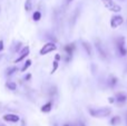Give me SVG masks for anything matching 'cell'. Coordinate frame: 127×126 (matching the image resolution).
<instances>
[{
	"label": "cell",
	"instance_id": "obj_29",
	"mask_svg": "<svg viewBox=\"0 0 127 126\" xmlns=\"http://www.w3.org/2000/svg\"><path fill=\"white\" fill-rule=\"evenodd\" d=\"M74 1V0H66V2H67V4H69V3H71V2Z\"/></svg>",
	"mask_w": 127,
	"mask_h": 126
},
{
	"label": "cell",
	"instance_id": "obj_22",
	"mask_svg": "<svg viewBox=\"0 0 127 126\" xmlns=\"http://www.w3.org/2000/svg\"><path fill=\"white\" fill-rule=\"evenodd\" d=\"M57 94V87L56 86H53L50 88V91H49V95L50 96H54V95H56Z\"/></svg>",
	"mask_w": 127,
	"mask_h": 126
},
{
	"label": "cell",
	"instance_id": "obj_21",
	"mask_svg": "<svg viewBox=\"0 0 127 126\" xmlns=\"http://www.w3.org/2000/svg\"><path fill=\"white\" fill-rule=\"evenodd\" d=\"M41 19V12L40 11H35V12L32 13V20L33 21H39V20Z\"/></svg>",
	"mask_w": 127,
	"mask_h": 126
},
{
	"label": "cell",
	"instance_id": "obj_12",
	"mask_svg": "<svg viewBox=\"0 0 127 126\" xmlns=\"http://www.w3.org/2000/svg\"><path fill=\"white\" fill-rule=\"evenodd\" d=\"M51 109H53V102L49 100V102H47L46 104L42 105L40 111H41V113H49V112H51Z\"/></svg>",
	"mask_w": 127,
	"mask_h": 126
},
{
	"label": "cell",
	"instance_id": "obj_27",
	"mask_svg": "<svg viewBox=\"0 0 127 126\" xmlns=\"http://www.w3.org/2000/svg\"><path fill=\"white\" fill-rule=\"evenodd\" d=\"M4 48V44H3V40L0 39V51H2Z\"/></svg>",
	"mask_w": 127,
	"mask_h": 126
},
{
	"label": "cell",
	"instance_id": "obj_2",
	"mask_svg": "<svg viewBox=\"0 0 127 126\" xmlns=\"http://www.w3.org/2000/svg\"><path fill=\"white\" fill-rule=\"evenodd\" d=\"M94 46H95V48H96L97 53H98L99 57H100L103 60H106V59H107V58H108V53H107V50H106V48H105V46H104V44L101 42V40L98 39V38H95Z\"/></svg>",
	"mask_w": 127,
	"mask_h": 126
},
{
	"label": "cell",
	"instance_id": "obj_14",
	"mask_svg": "<svg viewBox=\"0 0 127 126\" xmlns=\"http://www.w3.org/2000/svg\"><path fill=\"white\" fill-rule=\"evenodd\" d=\"M121 122H122V118H121V116L116 115V116H113V117L110 118V121H109V124L112 125V126H117V125H119V124H121Z\"/></svg>",
	"mask_w": 127,
	"mask_h": 126
},
{
	"label": "cell",
	"instance_id": "obj_5",
	"mask_svg": "<svg viewBox=\"0 0 127 126\" xmlns=\"http://www.w3.org/2000/svg\"><path fill=\"white\" fill-rule=\"evenodd\" d=\"M57 50V45L56 42L54 41H48L44 45V46L40 48L39 50V55L40 56H45V55H48L49 53H53V51Z\"/></svg>",
	"mask_w": 127,
	"mask_h": 126
},
{
	"label": "cell",
	"instance_id": "obj_1",
	"mask_svg": "<svg viewBox=\"0 0 127 126\" xmlns=\"http://www.w3.org/2000/svg\"><path fill=\"white\" fill-rule=\"evenodd\" d=\"M88 113L95 118H105L112 114L110 107H99V108H88Z\"/></svg>",
	"mask_w": 127,
	"mask_h": 126
},
{
	"label": "cell",
	"instance_id": "obj_3",
	"mask_svg": "<svg viewBox=\"0 0 127 126\" xmlns=\"http://www.w3.org/2000/svg\"><path fill=\"white\" fill-rule=\"evenodd\" d=\"M116 48L118 50L119 56L122 57H125L127 56V48H126V39L124 36H119L118 38L116 39Z\"/></svg>",
	"mask_w": 127,
	"mask_h": 126
},
{
	"label": "cell",
	"instance_id": "obj_16",
	"mask_svg": "<svg viewBox=\"0 0 127 126\" xmlns=\"http://www.w3.org/2000/svg\"><path fill=\"white\" fill-rule=\"evenodd\" d=\"M31 64H32V62H31V59H27L26 62L24 63V65H22V67L20 68V71H22V73H25V71H27V69L29 68V67L31 66Z\"/></svg>",
	"mask_w": 127,
	"mask_h": 126
},
{
	"label": "cell",
	"instance_id": "obj_28",
	"mask_svg": "<svg viewBox=\"0 0 127 126\" xmlns=\"http://www.w3.org/2000/svg\"><path fill=\"white\" fill-rule=\"evenodd\" d=\"M108 103H109V104H114L115 103V97H108Z\"/></svg>",
	"mask_w": 127,
	"mask_h": 126
},
{
	"label": "cell",
	"instance_id": "obj_33",
	"mask_svg": "<svg viewBox=\"0 0 127 126\" xmlns=\"http://www.w3.org/2000/svg\"><path fill=\"white\" fill-rule=\"evenodd\" d=\"M126 123H127V117H126Z\"/></svg>",
	"mask_w": 127,
	"mask_h": 126
},
{
	"label": "cell",
	"instance_id": "obj_32",
	"mask_svg": "<svg viewBox=\"0 0 127 126\" xmlns=\"http://www.w3.org/2000/svg\"><path fill=\"white\" fill-rule=\"evenodd\" d=\"M0 126H4V125H2V124H0Z\"/></svg>",
	"mask_w": 127,
	"mask_h": 126
},
{
	"label": "cell",
	"instance_id": "obj_10",
	"mask_svg": "<svg viewBox=\"0 0 127 126\" xmlns=\"http://www.w3.org/2000/svg\"><path fill=\"white\" fill-rule=\"evenodd\" d=\"M64 50H65L66 55L72 56V54H74L75 50H76V42H69V44L65 45V47H64Z\"/></svg>",
	"mask_w": 127,
	"mask_h": 126
},
{
	"label": "cell",
	"instance_id": "obj_23",
	"mask_svg": "<svg viewBox=\"0 0 127 126\" xmlns=\"http://www.w3.org/2000/svg\"><path fill=\"white\" fill-rule=\"evenodd\" d=\"M71 58H72V56H70V55H66V57H65V63H66V64H68V63H70V60H71Z\"/></svg>",
	"mask_w": 127,
	"mask_h": 126
},
{
	"label": "cell",
	"instance_id": "obj_19",
	"mask_svg": "<svg viewBox=\"0 0 127 126\" xmlns=\"http://www.w3.org/2000/svg\"><path fill=\"white\" fill-rule=\"evenodd\" d=\"M29 54H19V56H18L17 58L15 59V64H18V63L22 62V60H25L27 58V56H28Z\"/></svg>",
	"mask_w": 127,
	"mask_h": 126
},
{
	"label": "cell",
	"instance_id": "obj_26",
	"mask_svg": "<svg viewBox=\"0 0 127 126\" xmlns=\"http://www.w3.org/2000/svg\"><path fill=\"white\" fill-rule=\"evenodd\" d=\"M24 79L26 80V82H28V80H30V79H31V74H27V75L24 77Z\"/></svg>",
	"mask_w": 127,
	"mask_h": 126
},
{
	"label": "cell",
	"instance_id": "obj_24",
	"mask_svg": "<svg viewBox=\"0 0 127 126\" xmlns=\"http://www.w3.org/2000/svg\"><path fill=\"white\" fill-rule=\"evenodd\" d=\"M90 68H92V73H93V74H96V71H97V67H96V65H95V64H92Z\"/></svg>",
	"mask_w": 127,
	"mask_h": 126
},
{
	"label": "cell",
	"instance_id": "obj_25",
	"mask_svg": "<svg viewBox=\"0 0 127 126\" xmlns=\"http://www.w3.org/2000/svg\"><path fill=\"white\" fill-rule=\"evenodd\" d=\"M55 60H57V62H60V60H62V55H59V54H56V55H55Z\"/></svg>",
	"mask_w": 127,
	"mask_h": 126
},
{
	"label": "cell",
	"instance_id": "obj_31",
	"mask_svg": "<svg viewBox=\"0 0 127 126\" xmlns=\"http://www.w3.org/2000/svg\"><path fill=\"white\" fill-rule=\"evenodd\" d=\"M64 126H70L69 124H65V125H64Z\"/></svg>",
	"mask_w": 127,
	"mask_h": 126
},
{
	"label": "cell",
	"instance_id": "obj_11",
	"mask_svg": "<svg viewBox=\"0 0 127 126\" xmlns=\"http://www.w3.org/2000/svg\"><path fill=\"white\" fill-rule=\"evenodd\" d=\"M18 70H19V68H18L17 66H10L6 69V71H4V76L10 77V76H12L15 73H17Z\"/></svg>",
	"mask_w": 127,
	"mask_h": 126
},
{
	"label": "cell",
	"instance_id": "obj_4",
	"mask_svg": "<svg viewBox=\"0 0 127 126\" xmlns=\"http://www.w3.org/2000/svg\"><path fill=\"white\" fill-rule=\"evenodd\" d=\"M101 2L104 3V6L107 8V10H109L110 12L114 13H119L122 11V7L118 3L114 1V0H101Z\"/></svg>",
	"mask_w": 127,
	"mask_h": 126
},
{
	"label": "cell",
	"instance_id": "obj_6",
	"mask_svg": "<svg viewBox=\"0 0 127 126\" xmlns=\"http://www.w3.org/2000/svg\"><path fill=\"white\" fill-rule=\"evenodd\" d=\"M124 21H125V19H124L123 16L119 15V13H115V15H113L112 18H110V21H109L110 28L117 29L119 26H122V25L124 24Z\"/></svg>",
	"mask_w": 127,
	"mask_h": 126
},
{
	"label": "cell",
	"instance_id": "obj_20",
	"mask_svg": "<svg viewBox=\"0 0 127 126\" xmlns=\"http://www.w3.org/2000/svg\"><path fill=\"white\" fill-rule=\"evenodd\" d=\"M59 68V62H57V60H54L53 62V68H51L50 70V75H53V74L56 73V70Z\"/></svg>",
	"mask_w": 127,
	"mask_h": 126
},
{
	"label": "cell",
	"instance_id": "obj_15",
	"mask_svg": "<svg viewBox=\"0 0 127 126\" xmlns=\"http://www.w3.org/2000/svg\"><path fill=\"white\" fill-rule=\"evenodd\" d=\"M4 86H6V88H8L9 91H12V92L17 89V84H16L15 82H10V80H8Z\"/></svg>",
	"mask_w": 127,
	"mask_h": 126
},
{
	"label": "cell",
	"instance_id": "obj_9",
	"mask_svg": "<svg viewBox=\"0 0 127 126\" xmlns=\"http://www.w3.org/2000/svg\"><path fill=\"white\" fill-rule=\"evenodd\" d=\"M3 121L4 122H9V123H17L20 121V117L16 114H6L3 115Z\"/></svg>",
	"mask_w": 127,
	"mask_h": 126
},
{
	"label": "cell",
	"instance_id": "obj_18",
	"mask_svg": "<svg viewBox=\"0 0 127 126\" xmlns=\"http://www.w3.org/2000/svg\"><path fill=\"white\" fill-rule=\"evenodd\" d=\"M25 10L27 12H30L32 10V1L31 0H26L25 1Z\"/></svg>",
	"mask_w": 127,
	"mask_h": 126
},
{
	"label": "cell",
	"instance_id": "obj_13",
	"mask_svg": "<svg viewBox=\"0 0 127 126\" xmlns=\"http://www.w3.org/2000/svg\"><path fill=\"white\" fill-rule=\"evenodd\" d=\"M117 84H118V78L115 75H110L109 77H108V86H109L110 88H114Z\"/></svg>",
	"mask_w": 127,
	"mask_h": 126
},
{
	"label": "cell",
	"instance_id": "obj_8",
	"mask_svg": "<svg viewBox=\"0 0 127 126\" xmlns=\"http://www.w3.org/2000/svg\"><path fill=\"white\" fill-rule=\"evenodd\" d=\"M127 102V94H125L124 92H118L115 95V103L118 104H125Z\"/></svg>",
	"mask_w": 127,
	"mask_h": 126
},
{
	"label": "cell",
	"instance_id": "obj_7",
	"mask_svg": "<svg viewBox=\"0 0 127 126\" xmlns=\"http://www.w3.org/2000/svg\"><path fill=\"white\" fill-rule=\"evenodd\" d=\"M81 46H83V49L85 50V53L87 54L88 57H92L93 56V45L90 44L89 41L83 40V41H81Z\"/></svg>",
	"mask_w": 127,
	"mask_h": 126
},
{
	"label": "cell",
	"instance_id": "obj_30",
	"mask_svg": "<svg viewBox=\"0 0 127 126\" xmlns=\"http://www.w3.org/2000/svg\"><path fill=\"white\" fill-rule=\"evenodd\" d=\"M80 126H85V124H84V123H81V122H80Z\"/></svg>",
	"mask_w": 127,
	"mask_h": 126
},
{
	"label": "cell",
	"instance_id": "obj_17",
	"mask_svg": "<svg viewBox=\"0 0 127 126\" xmlns=\"http://www.w3.org/2000/svg\"><path fill=\"white\" fill-rule=\"evenodd\" d=\"M22 48V42L21 41H16L15 44H13V47H12V51L13 53H19L20 49Z\"/></svg>",
	"mask_w": 127,
	"mask_h": 126
}]
</instances>
